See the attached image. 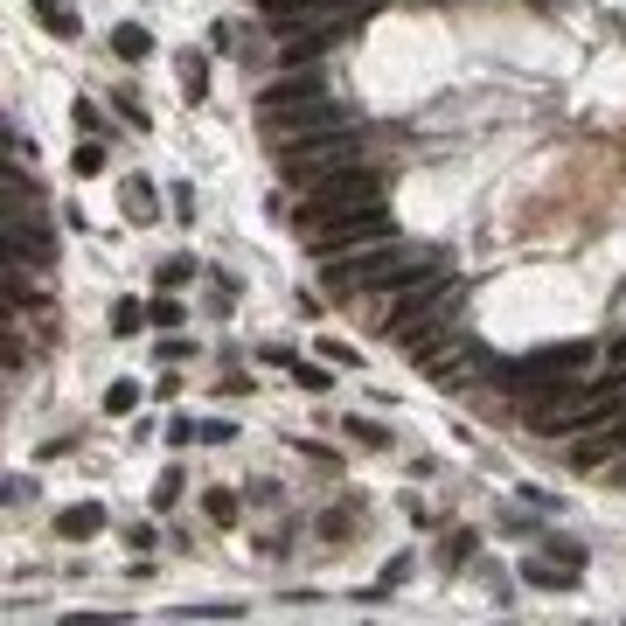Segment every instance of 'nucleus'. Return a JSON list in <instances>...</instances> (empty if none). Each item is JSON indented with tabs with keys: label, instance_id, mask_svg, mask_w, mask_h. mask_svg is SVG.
<instances>
[{
	"label": "nucleus",
	"instance_id": "1",
	"mask_svg": "<svg viewBox=\"0 0 626 626\" xmlns=\"http://www.w3.org/2000/svg\"><path fill=\"white\" fill-rule=\"evenodd\" d=\"M279 154H286V181L293 188H313L320 174H334V167H348V160H362V126L348 119V126H320V133H293V140H279Z\"/></svg>",
	"mask_w": 626,
	"mask_h": 626
},
{
	"label": "nucleus",
	"instance_id": "2",
	"mask_svg": "<svg viewBox=\"0 0 626 626\" xmlns=\"http://www.w3.org/2000/svg\"><path fill=\"white\" fill-rule=\"evenodd\" d=\"M578 369H592V341H550V348H536V355L494 362V390L536 397V390H550V383H564V376H578Z\"/></svg>",
	"mask_w": 626,
	"mask_h": 626
},
{
	"label": "nucleus",
	"instance_id": "3",
	"mask_svg": "<svg viewBox=\"0 0 626 626\" xmlns=\"http://www.w3.org/2000/svg\"><path fill=\"white\" fill-rule=\"evenodd\" d=\"M460 279H425V286H404L397 293V307H390V341L397 348H411V341H425V334H439V327H453V307H460Z\"/></svg>",
	"mask_w": 626,
	"mask_h": 626
},
{
	"label": "nucleus",
	"instance_id": "4",
	"mask_svg": "<svg viewBox=\"0 0 626 626\" xmlns=\"http://www.w3.org/2000/svg\"><path fill=\"white\" fill-rule=\"evenodd\" d=\"M383 195V174L376 167H362V160H348V167H334V174H320L307 188V202H300V230H320L327 216H341V209H362V202H376Z\"/></svg>",
	"mask_w": 626,
	"mask_h": 626
},
{
	"label": "nucleus",
	"instance_id": "5",
	"mask_svg": "<svg viewBox=\"0 0 626 626\" xmlns=\"http://www.w3.org/2000/svg\"><path fill=\"white\" fill-rule=\"evenodd\" d=\"M320 258H341V251H369V244H390V209H383V195L376 202H362V209H341V216H327L320 230L307 237Z\"/></svg>",
	"mask_w": 626,
	"mask_h": 626
},
{
	"label": "nucleus",
	"instance_id": "6",
	"mask_svg": "<svg viewBox=\"0 0 626 626\" xmlns=\"http://www.w3.org/2000/svg\"><path fill=\"white\" fill-rule=\"evenodd\" d=\"M355 28H362V14H355V7H334V14L293 21V28L279 35V63H286V70H307V63H320L334 42H348Z\"/></svg>",
	"mask_w": 626,
	"mask_h": 626
},
{
	"label": "nucleus",
	"instance_id": "7",
	"mask_svg": "<svg viewBox=\"0 0 626 626\" xmlns=\"http://www.w3.org/2000/svg\"><path fill=\"white\" fill-rule=\"evenodd\" d=\"M404 355H411V362H418V369H425L432 383H446V390H453V383H467L473 369L487 362V348H480V341H460L453 327H439V334H425V341H411Z\"/></svg>",
	"mask_w": 626,
	"mask_h": 626
},
{
	"label": "nucleus",
	"instance_id": "8",
	"mask_svg": "<svg viewBox=\"0 0 626 626\" xmlns=\"http://www.w3.org/2000/svg\"><path fill=\"white\" fill-rule=\"evenodd\" d=\"M320 126H348V105L341 98H307V105H286V112H265V133L272 140H293V133H320Z\"/></svg>",
	"mask_w": 626,
	"mask_h": 626
},
{
	"label": "nucleus",
	"instance_id": "9",
	"mask_svg": "<svg viewBox=\"0 0 626 626\" xmlns=\"http://www.w3.org/2000/svg\"><path fill=\"white\" fill-rule=\"evenodd\" d=\"M320 91H327V84H320V77H300V70H293V77H279V84H265V98H258V112H286V105H307V98H320Z\"/></svg>",
	"mask_w": 626,
	"mask_h": 626
},
{
	"label": "nucleus",
	"instance_id": "10",
	"mask_svg": "<svg viewBox=\"0 0 626 626\" xmlns=\"http://www.w3.org/2000/svg\"><path fill=\"white\" fill-rule=\"evenodd\" d=\"M98 529H105V508H98V501H70V508L56 515V536H63V543H84V536H98Z\"/></svg>",
	"mask_w": 626,
	"mask_h": 626
},
{
	"label": "nucleus",
	"instance_id": "11",
	"mask_svg": "<svg viewBox=\"0 0 626 626\" xmlns=\"http://www.w3.org/2000/svg\"><path fill=\"white\" fill-rule=\"evenodd\" d=\"M341 0H258V14H272L279 21V35L293 28V21H313V14H334Z\"/></svg>",
	"mask_w": 626,
	"mask_h": 626
},
{
	"label": "nucleus",
	"instance_id": "12",
	"mask_svg": "<svg viewBox=\"0 0 626 626\" xmlns=\"http://www.w3.org/2000/svg\"><path fill=\"white\" fill-rule=\"evenodd\" d=\"M112 56H119V63H147V56H154V35H147L140 21H119V28H112Z\"/></svg>",
	"mask_w": 626,
	"mask_h": 626
},
{
	"label": "nucleus",
	"instance_id": "13",
	"mask_svg": "<svg viewBox=\"0 0 626 626\" xmlns=\"http://www.w3.org/2000/svg\"><path fill=\"white\" fill-rule=\"evenodd\" d=\"M522 578H529V585H543V592H571V585H578V571H571V564H557V557H529V564H522Z\"/></svg>",
	"mask_w": 626,
	"mask_h": 626
},
{
	"label": "nucleus",
	"instance_id": "14",
	"mask_svg": "<svg viewBox=\"0 0 626 626\" xmlns=\"http://www.w3.org/2000/svg\"><path fill=\"white\" fill-rule=\"evenodd\" d=\"M251 606L244 599H195V606H174V620H244Z\"/></svg>",
	"mask_w": 626,
	"mask_h": 626
},
{
	"label": "nucleus",
	"instance_id": "15",
	"mask_svg": "<svg viewBox=\"0 0 626 626\" xmlns=\"http://www.w3.org/2000/svg\"><path fill=\"white\" fill-rule=\"evenodd\" d=\"M160 209H154V181H147V174H133V181H126V223H154Z\"/></svg>",
	"mask_w": 626,
	"mask_h": 626
},
{
	"label": "nucleus",
	"instance_id": "16",
	"mask_svg": "<svg viewBox=\"0 0 626 626\" xmlns=\"http://www.w3.org/2000/svg\"><path fill=\"white\" fill-rule=\"evenodd\" d=\"M613 453H620V432H606V439H578V446H571V467H606Z\"/></svg>",
	"mask_w": 626,
	"mask_h": 626
},
{
	"label": "nucleus",
	"instance_id": "17",
	"mask_svg": "<svg viewBox=\"0 0 626 626\" xmlns=\"http://www.w3.org/2000/svg\"><path fill=\"white\" fill-rule=\"evenodd\" d=\"M70 174H77V181H91V174H105V147H98L91 133H77V154H70Z\"/></svg>",
	"mask_w": 626,
	"mask_h": 626
},
{
	"label": "nucleus",
	"instance_id": "18",
	"mask_svg": "<svg viewBox=\"0 0 626 626\" xmlns=\"http://www.w3.org/2000/svg\"><path fill=\"white\" fill-rule=\"evenodd\" d=\"M293 383H300V390H313V397H320V390H334V362H327V355H320V362H293Z\"/></svg>",
	"mask_w": 626,
	"mask_h": 626
},
{
	"label": "nucleus",
	"instance_id": "19",
	"mask_svg": "<svg viewBox=\"0 0 626 626\" xmlns=\"http://www.w3.org/2000/svg\"><path fill=\"white\" fill-rule=\"evenodd\" d=\"M341 432H348V439H355V446H369V453H383V446H390V432H383V425H376V418H348V425H341Z\"/></svg>",
	"mask_w": 626,
	"mask_h": 626
},
{
	"label": "nucleus",
	"instance_id": "20",
	"mask_svg": "<svg viewBox=\"0 0 626 626\" xmlns=\"http://www.w3.org/2000/svg\"><path fill=\"white\" fill-rule=\"evenodd\" d=\"M202 508H209V522H216V529H230V522H237V494H230V487H209V494H202Z\"/></svg>",
	"mask_w": 626,
	"mask_h": 626
},
{
	"label": "nucleus",
	"instance_id": "21",
	"mask_svg": "<svg viewBox=\"0 0 626 626\" xmlns=\"http://www.w3.org/2000/svg\"><path fill=\"white\" fill-rule=\"evenodd\" d=\"M140 327H154L140 300H119V307H112V334H140Z\"/></svg>",
	"mask_w": 626,
	"mask_h": 626
},
{
	"label": "nucleus",
	"instance_id": "22",
	"mask_svg": "<svg viewBox=\"0 0 626 626\" xmlns=\"http://www.w3.org/2000/svg\"><path fill=\"white\" fill-rule=\"evenodd\" d=\"M133 404H140V383H133V376H119V383L105 390V411H112V418H126Z\"/></svg>",
	"mask_w": 626,
	"mask_h": 626
},
{
	"label": "nucleus",
	"instance_id": "23",
	"mask_svg": "<svg viewBox=\"0 0 626 626\" xmlns=\"http://www.w3.org/2000/svg\"><path fill=\"white\" fill-rule=\"evenodd\" d=\"M543 557H557V564L585 571V543H571V536H543Z\"/></svg>",
	"mask_w": 626,
	"mask_h": 626
},
{
	"label": "nucleus",
	"instance_id": "24",
	"mask_svg": "<svg viewBox=\"0 0 626 626\" xmlns=\"http://www.w3.org/2000/svg\"><path fill=\"white\" fill-rule=\"evenodd\" d=\"M28 7H35V14H42V28H49V35H70V28H77V21H70V7H63V0H28Z\"/></svg>",
	"mask_w": 626,
	"mask_h": 626
},
{
	"label": "nucleus",
	"instance_id": "25",
	"mask_svg": "<svg viewBox=\"0 0 626 626\" xmlns=\"http://www.w3.org/2000/svg\"><path fill=\"white\" fill-rule=\"evenodd\" d=\"M181 84H188V105H195V98H202V84H209V63H202L195 49L181 56Z\"/></svg>",
	"mask_w": 626,
	"mask_h": 626
},
{
	"label": "nucleus",
	"instance_id": "26",
	"mask_svg": "<svg viewBox=\"0 0 626 626\" xmlns=\"http://www.w3.org/2000/svg\"><path fill=\"white\" fill-rule=\"evenodd\" d=\"M188 279H195V265H188V258H167V265H160V293H181Z\"/></svg>",
	"mask_w": 626,
	"mask_h": 626
},
{
	"label": "nucleus",
	"instance_id": "27",
	"mask_svg": "<svg viewBox=\"0 0 626 626\" xmlns=\"http://www.w3.org/2000/svg\"><path fill=\"white\" fill-rule=\"evenodd\" d=\"M147 320H154V327H181V300H174V293H160L154 307H147Z\"/></svg>",
	"mask_w": 626,
	"mask_h": 626
},
{
	"label": "nucleus",
	"instance_id": "28",
	"mask_svg": "<svg viewBox=\"0 0 626 626\" xmlns=\"http://www.w3.org/2000/svg\"><path fill=\"white\" fill-rule=\"evenodd\" d=\"M70 119H77V133H91V140L105 133V112H98V105H84V98H77V112H70Z\"/></svg>",
	"mask_w": 626,
	"mask_h": 626
},
{
	"label": "nucleus",
	"instance_id": "29",
	"mask_svg": "<svg viewBox=\"0 0 626 626\" xmlns=\"http://www.w3.org/2000/svg\"><path fill=\"white\" fill-rule=\"evenodd\" d=\"M230 432H237V425H230V418H202V425H195V439H202V446H223V439H230Z\"/></svg>",
	"mask_w": 626,
	"mask_h": 626
},
{
	"label": "nucleus",
	"instance_id": "30",
	"mask_svg": "<svg viewBox=\"0 0 626 626\" xmlns=\"http://www.w3.org/2000/svg\"><path fill=\"white\" fill-rule=\"evenodd\" d=\"M320 355H327V362H334V369H355V362H362V355H355V348H348V341H320Z\"/></svg>",
	"mask_w": 626,
	"mask_h": 626
},
{
	"label": "nucleus",
	"instance_id": "31",
	"mask_svg": "<svg viewBox=\"0 0 626 626\" xmlns=\"http://www.w3.org/2000/svg\"><path fill=\"white\" fill-rule=\"evenodd\" d=\"M181 355H188V334L167 327V334H160V362H181Z\"/></svg>",
	"mask_w": 626,
	"mask_h": 626
},
{
	"label": "nucleus",
	"instance_id": "32",
	"mask_svg": "<svg viewBox=\"0 0 626 626\" xmlns=\"http://www.w3.org/2000/svg\"><path fill=\"white\" fill-rule=\"evenodd\" d=\"M613 432H620V453H626V411H620V425H613Z\"/></svg>",
	"mask_w": 626,
	"mask_h": 626
},
{
	"label": "nucleus",
	"instance_id": "33",
	"mask_svg": "<svg viewBox=\"0 0 626 626\" xmlns=\"http://www.w3.org/2000/svg\"><path fill=\"white\" fill-rule=\"evenodd\" d=\"M613 355H620V362H626V334H620V341H613Z\"/></svg>",
	"mask_w": 626,
	"mask_h": 626
}]
</instances>
